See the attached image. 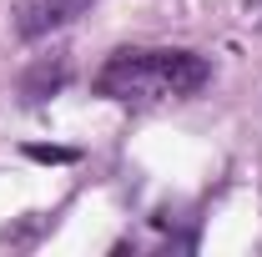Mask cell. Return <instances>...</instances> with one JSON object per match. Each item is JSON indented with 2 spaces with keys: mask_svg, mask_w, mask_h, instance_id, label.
<instances>
[{
  "mask_svg": "<svg viewBox=\"0 0 262 257\" xmlns=\"http://www.w3.org/2000/svg\"><path fill=\"white\" fill-rule=\"evenodd\" d=\"M66 81H71V61L66 56H51V61H35L26 76H20V96L31 101V106H40L46 96H56Z\"/></svg>",
  "mask_w": 262,
  "mask_h": 257,
  "instance_id": "3",
  "label": "cell"
},
{
  "mask_svg": "<svg viewBox=\"0 0 262 257\" xmlns=\"http://www.w3.org/2000/svg\"><path fill=\"white\" fill-rule=\"evenodd\" d=\"M212 81V61L196 51L157 46V51H116L96 71V96L126 101V106H151V101H182L196 96Z\"/></svg>",
  "mask_w": 262,
  "mask_h": 257,
  "instance_id": "1",
  "label": "cell"
},
{
  "mask_svg": "<svg viewBox=\"0 0 262 257\" xmlns=\"http://www.w3.org/2000/svg\"><path fill=\"white\" fill-rule=\"evenodd\" d=\"M26 157H35V161H76V152L71 146H26Z\"/></svg>",
  "mask_w": 262,
  "mask_h": 257,
  "instance_id": "4",
  "label": "cell"
},
{
  "mask_svg": "<svg viewBox=\"0 0 262 257\" xmlns=\"http://www.w3.org/2000/svg\"><path fill=\"white\" fill-rule=\"evenodd\" d=\"M91 5L96 0H20L15 15H10V31L20 35V40H46V35L76 26Z\"/></svg>",
  "mask_w": 262,
  "mask_h": 257,
  "instance_id": "2",
  "label": "cell"
}]
</instances>
